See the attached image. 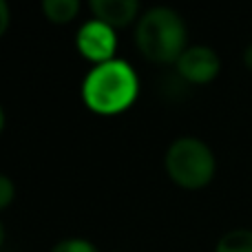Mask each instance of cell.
I'll use <instances>...</instances> for the list:
<instances>
[{"mask_svg":"<svg viewBox=\"0 0 252 252\" xmlns=\"http://www.w3.org/2000/svg\"><path fill=\"white\" fill-rule=\"evenodd\" d=\"M13 197H16V186H13V182L7 175L0 173V210L7 208L13 201Z\"/></svg>","mask_w":252,"mask_h":252,"instance_id":"cell-10","label":"cell"},{"mask_svg":"<svg viewBox=\"0 0 252 252\" xmlns=\"http://www.w3.org/2000/svg\"><path fill=\"white\" fill-rule=\"evenodd\" d=\"M4 126V113H2V106H0V130H2Z\"/></svg>","mask_w":252,"mask_h":252,"instance_id":"cell-14","label":"cell"},{"mask_svg":"<svg viewBox=\"0 0 252 252\" xmlns=\"http://www.w3.org/2000/svg\"><path fill=\"white\" fill-rule=\"evenodd\" d=\"M166 173L184 188H201L215 175V155L208 144L197 137H179L168 146L164 157Z\"/></svg>","mask_w":252,"mask_h":252,"instance_id":"cell-3","label":"cell"},{"mask_svg":"<svg viewBox=\"0 0 252 252\" xmlns=\"http://www.w3.org/2000/svg\"><path fill=\"white\" fill-rule=\"evenodd\" d=\"M221 62L219 56L210 47H188L186 51L179 56L177 60V71L182 78L195 84H206L213 78H217Z\"/></svg>","mask_w":252,"mask_h":252,"instance_id":"cell-5","label":"cell"},{"mask_svg":"<svg viewBox=\"0 0 252 252\" xmlns=\"http://www.w3.org/2000/svg\"><path fill=\"white\" fill-rule=\"evenodd\" d=\"M244 62H246V66L252 71V44L248 49H246V53H244Z\"/></svg>","mask_w":252,"mask_h":252,"instance_id":"cell-12","label":"cell"},{"mask_svg":"<svg viewBox=\"0 0 252 252\" xmlns=\"http://www.w3.org/2000/svg\"><path fill=\"white\" fill-rule=\"evenodd\" d=\"M137 49L153 62H177L186 51V25L182 16L168 7L148 9L135 31Z\"/></svg>","mask_w":252,"mask_h":252,"instance_id":"cell-2","label":"cell"},{"mask_svg":"<svg viewBox=\"0 0 252 252\" xmlns=\"http://www.w3.org/2000/svg\"><path fill=\"white\" fill-rule=\"evenodd\" d=\"M7 27H9V7H7V2L0 0V35L7 31Z\"/></svg>","mask_w":252,"mask_h":252,"instance_id":"cell-11","label":"cell"},{"mask_svg":"<svg viewBox=\"0 0 252 252\" xmlns=\"http://www.w3.org/2000/svg\"><path fill=\"white\" fill-rule=\"evenodd\" d=\"M2 241H4V226H2V221H0V246H2Z\"/></svg>","mask_w":252,"mask_h":252,"instance_id":"cell-13","label":"cell"},{"mask_svg":"<svg viewBox=\"0 0 252 252\" xmlns=\"http://www.w3.org/2000/svg\"><path fill=\"white\" fill-rule=\"evenodd\" d=\"M42 11L47 20L56 22V25H64V22H71L78 16L80 2L78 0H44Z\"/></svg>","mask_w":252,"mask_h":252,"instance_id":"cell-7","label":"cell"},{"mask_svg":"<svg viewBox=\"0 0 252 252\" xmlns=\"http://www.w3.org/2000/svg\"><path fill=\"white\" fill-rule=\"evenodd\" d=\"M51 252H100V250L87 239H64L60 244H56V248Z\"/></svg>","mask_w":252,"mask_h":252,"instance_id":"cell-9","label":"cell"},{"mask_svg":"<svg viewBox=\"0 0 252 252\" xmlns=\"http://www.w3.org/2000/svg\"><path fill=\"white\" fill-rule=\"evenodd\" d=\"M78 49L87 60L104 64L113 60L115 53V33L109 25L100 20H91L80 27L78 31Z\"/></svg>","mask_w":252,"mask_h":252,"instance_id":"cell-4","label":"cell"},{"mask_svg":"<svg viewBox=\"0 0 252 252\" xmlns=\"http://www.w3.org/2000/svg\"><path fill=\"white\" fill-rule=\"evenodd\" d=\"M139 82L135 71L124 60H111L89 71L82 82L84 104L100 115H115L135 102Z\"/></svg>","mask_w":252,"mask_h":252,"instance_id":"cell-1","label":"cell"},{"mask_svg":"<svg viewBox=\"0 0 252 252\" xmlns=\"http://www.w3.org/2000/svg\"><path fill=\"white\" fill-rule=\"evenodd\" d=\"M91 11L95 20L113 27H126L135 18L139 4L137 0H91Z\"/></svg>","mask_w":252,"mask_h":252,"instance_id":"cell-6","label":"cell"},{"mask_svg":"<svg viewBox=\"0 0 252 252\" xmlns=\"http://www.w3.org/2000/svg\"><path fill=\"white\" fill-rule=\"evenodd\" d=\"M215 252H252V230L237 228L219 239Z\"/></svg>","mask_w":252,"mask_h":252,"instance_id":"cell-8","label":"cell"}]
</instances>
